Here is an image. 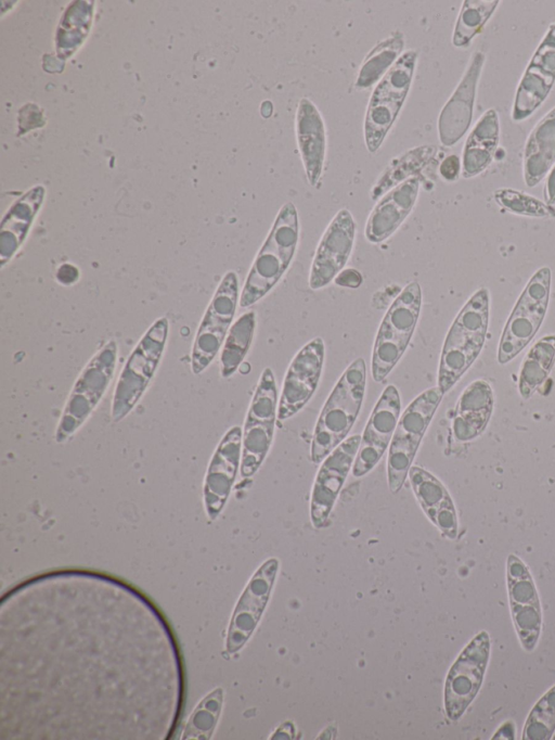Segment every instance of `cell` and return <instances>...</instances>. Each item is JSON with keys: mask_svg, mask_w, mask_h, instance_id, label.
<instances>
[{"mask_svg": "<svg viewBox=\"0 0 555 740\" xmlns=\"http://www.w3.org/2000/svg\"><path fill=\"white\" fill-rule=\"evenodd\" d=\"M299 240L296 206L285 203L278 212L271 229L246 276L240 306L247 308L263 298L288 270Z\"/></svg>", "mask_w": 555, "mask_h": 740, "instance_id": "cell-1", "label": "cell"}, {"mask_svg": "<svg viewBox=\"0 0 555 740\" xmlns=\"http://www.w3.org/2000/svg\"><path fill=\"white\" fill-rule=\"evenodd\" d=\"M366 384L363 358L354 359L330 393L318 418L310 447V458L322 462L351 431L360 413Z\"/></svg>", "mask_w": 555, "mask_h": 740, "instance_id": "cell-2", "label": "cell"}, {"mask_svg": "<svg viewBox=\"0 0 555 740\" xmlns=\"http://www.w3.org/2000/svg\"><path fill=\"white\" fill-rule=\"evenodd\" d=\"M489 323V292H475L453 320L442 345L438 387L448 393L479 356Z\"/></svg>", "mask_w": 555, "mask_h": 740, "instance_id": "cell-3", "label": "cell"}, {"mask_svg": "<svg viewBox=\"0 0 555 740\" xmlns=\"http://www.w3.org/2000/svg\"><path fill=\"white\" fill-rule=\"evenodd\" d=\"M422 301V288L412 281L387 309L372 350L371 374L375 382H383L405 353L420 318Z\"/></svg>", "mask_w": 555, "mask_h": 740, "instance_id": "cell-4", "label": "cell"}, {"mask_svg": "<svg viewBox=\"0 0 555 740\" xmlns=\"http://www.w3.org/2000/svg\"><path fill=\"white\" fill-rule=\"evenodd\" d=\"M418 52L401 54L374 87L366 107L363 133L366 149L375 153L392 127L409 93Z\"/></svg>", "mask_w": 555, "mask_h": 740, "instance_id": "cell-5", "label": "cell"}, {"mask_svg": "<svg viewBox=\"0 0 555 740\" xmlns=\"http://www.w3.org/2000/svg\"><path fill=\"white\" fill-rule=\"evenodd\" d=\"M443 395L438 386L427 388L417 395L400 416L387 456V482L392 494H397L403 486Z\"/></svg>", "mask_w": 555, "mask_h": 740, "instance_id": "cell-6", "label": "cell"}, {"mask_svg": "<svg viewBox=\"0 0 555 740\" xmlns=\"http://www.w3.org/2000/svg\"><path fill=\"white\" fill-rule=\"evenodd\" d=\"M168 320L158 318L141 337L117 380L112 417L120 420L145 392L163 355L168 335Z\"/></svg>", "mask_w": 555, "mask_h": 740, "instance_id": "cell-7", "label": "cell"}, {"mask_svg": "<svg viewBox=\"0 0 555 740\" xmlns=\"http://www.w3.org/2000/svg\"><path fill=\"white\" fill-rule=\"evenodd\" d=\"M551 290V269L541 267L530 278L503 329L498 361L514 359L533 339L545 317Z\"/></svg>", "mask_w": 555, "mask_h": 740, "instance_id": "cell-8", "label": "cell"}, {"mask_svg": "<svg viewBox=\"0 0 555 740\" xmlns=\"http://www.w3.org/2000/svg\"><path fill=\"white\" fill-rule=\"evenodd\" d=\"M278 387L274 373L266 368L257 383L242 436V477L253 476L271 447L278 418Z\"/></svg>", "mask_w": 555, "mask_h": 740, "instance_id": "cell-9", "label": "cell"}, {"mask_svg": "<svg viewBox=\"0 0 555 740\" xmlns=\"http://www.w3.org/2000/svg\"><path fill=\"white\" fill-rule=\"evenodd\" d=\"M116 356V343L108 341L83 368L65 405L56 431L59 442L72 435L95 408L112 380Z\"/></svg>", "mask_w": 555, "mask_h": 740, "instance_id": "cell-10", "label": "cell"}, {"mask_svg": "<svg viewBox=\"0 0 555 740\" xmlns=\"http://www.w3.org/2000/svg\"><path fill=\"white\" fill-rule=\"evenodd\" d=\"M490 654V635L481 630L465 646L449 669L444 685V710L449 719H460L477 697Z\"/></svg>", "mask_w": 555, "mask_h": 740, "instance_id": "cell-11", "label": "cell"}, {"mask_svg": "<svg viewBox=\"0 0 555 740\" xmlns=\"http://www.w3.org/2000/svg\"><path fill=\"white\" fill-rule=\"evenodd\" d=\"M238 302V278L230 270L222 277L198 327L191 358L195 374L203 372L219 352Z\"/></svg>", "mask_w": 555, "mask_h": 740, "instance_id": "cell-12", "label": "cell"}, {"mask_svg": "<svg viewBox=\"0 0 555 740\" xmlns=\"http://www.w3.org/2000/svg\"><path fill=\"white\" fill-rule=\"evenodd\" d=\"M506 586L516 635L524 650L531 652L542 633V605L528 566L514 553L506 560Z\"/></svg>", "mask_w": 555, "mask_h": 740, "instance_id": "cell-13", "label": "cell"}, {"mask_svg": "<svg viewBox=\"0 0 555 740\" xmlns=\"http://www.w3.org/2000/svg\"><path fill=\"white\" fill-rule=\"evenodd\" d=\"M325 357L324 341L317 336L305 344L291 361L278 405V419L299 412L318 388Z\"/></svg>", "mask_w": 555, "mask_h": 740, "instance_id": "cell-14", "label": "cell"}, {"mask_svg": "<svg viewBox=\"0 0 555 740\" xmlns=\"http://www.w3.org/2000/svg\"><path fill=\"white\" fill-rule=\"evenodd\" d=\"M356 222L347 208L339 209L317 246L308 284L313 291L327 286L343 271L354 245Z\"/></svg>", "mask_w": 555, "mask_h": 740, "instance_id": "cell-15", "label": "cell"}, {"mask_svg": "<svg viewBox=\"0 0 555 740\" xmlns=\"http://www.w3.org/2000/svg\"><path fill=\"white\" fill-rule=\"evenodd\" d=\"M401 411L398 388L389 384L376 401L361 436L352 475L361 477L378 463L389 448Z\"/></svg>", "mask_w": 555, "mask_h": 740, "instance_id": "cell-16", "label": "cell"}, {"mask_svg": "<svg viewBox=\"0 0 555 740\" xmlns=\"http://www.w3.org/2000/svg\"><path fill=\"white\" fill-rule=\"evenodd\" d=\"M360 441L359 434L347 437L322 461L310 499V519L315 528L326 524L336 498L353 465Z\"/></svg>", "mask_w": 555, "mask_h": 740, "instance_id": "cell-17", "label": "cell"}, {"mask_svg": "<svg viewBox=\"0 0 555 740\" xmlns=\"http://www.w3.org/2000/svg\"><path fill=\"white\" fill-rule=\"evenodd\" d=\"M555 82V22L535 49L516 90L512 119L525 120L541 106Z\"/></svg>", "mask_w": 555, "mask_h": 740, "instance_id": "cell-18", "label": "cell"}, {"mask_svg": "<svg viewBox=\"0 0 555 740\" xmlns=\"http://www.w3.org/2000/svg\"><path fill=\"white\" fill-rule=\"evenodd\" d=\"M279 570V561L263 562L248 582L234 610L227 637V651L237 652L249 639L267 605Z\"/></svg>", "mask_w": 555, "mask_h": 740, "instance_id": "cell-19", "label": "cell"}, {"mask_svg": "<svg viewBox=\"0 0 555 740\" xmlns=\"http://www.w3.org/2000/svg\"><path fill=\"white\" fill-rule=\"evenodd\" d=\"M486 56L475 51L463 77L446 102L438 117V135L441 144L454 145L468 130L472 119L476 90Z\"/></svg>", "mask_w": 555, "mask_h": 740, "instance_id": "cell-20", "label": "cell"}, {"mask_svg": "<svg viewBox=\"0 0 555 740\" xmlns=\"http://www.w3.org/2000/svg\"><path fill=\"white\" fill-rule=\"evenodd\" d=\"M242 429L231 428L219 443L209 463L204 485L207 513L215 519L222 510L242 458Z\"/></svg>", "mask_w": 555, "mask_h": 740, "instance_id": "cell-21", "label": "cell"}, {"mask_svg": "<svg viewBox=\"0 0 555 740\" xmlns=\"http://www.w3.org/2000/svg\"><path fill=\"white\" fill-rule=\"evenodd\" d=\"M420 183L418 176L409 178L377 201L364 228L365 239L370 243H382L398 230L415 206Z\"/></svg>", "mask_w": 555, "mask_h": 740, "instance_id": "cell-22", "label": "cell"}, {"mask_svg": "<svg viewBox=\"0 0 555 740\" xmlns=\"http://www.w3.org/2000/svg\"><path fill=\"white\" fill-rule=\"evenodd\" d=\"M295 132L307 180L312 187H317L324 169L326 128L317 105L305 97L297 105Z\"/></svg>", "mask_w": 555, "mask_h": 740, "instance_id": "cell-23", "label": "cell"}, {"mask_svg": "<svg viewBox=\"0 0 555 740\" xmlns=\"http://www.w3.org/2000/svg\"><path fill=\"white\" fill-rule=\"evenodd\" d=\"M412 490L430 522L449 539L459 532L456 510L444 485L430 472L412 465L409 471Z\"/></svg>", "mask_w": 555, "mask_h": 740, "instance_id": "cell-24", "label": "cell"}, {"mask_svg": "<svg viewBox=\"0 0 555 740\" xmlns=\"http://www.w3.org/2000/svg\"><path fill=\"white\" fill-rule=\"evenodd\" d=\"M494 405L490 384L475 380L462 392L452 421L453 435L459 442H469L486 429Z\"/></svg>", "mask_w": 555, "mask_h": 740, "instance_id": "cell-25", "label": "cell"}, {"mask_svg": "<svg viewBox=\"0 0 555 740\" xmlns=\"http://www.w3.org/2000/svg\"><path fill=\"white\" fill-rule=\"evenodd\" d=\"M500 140L499 114L486 111L467 137L462 156V176L472 178L486 170L493 161Z\"/></svg>", "mask_w": 555, "mask_h": 740, "instance_id": "cell-26", "label": "cell"}, {"mask_svg": "<svg viewBox=\"0 0 555 740\" xmlns=\"http://www.w3.org/2000/svg\"><path fill=\"white\" fill-rule=\"evenodd\" d=\"M555 165V106L533 127L524 150V179L538 184Z\"/></svg>", "mask_w": 555, "mask_h": 740, "instance_id": "cell-27", "label": "cell"}, {"mask_svg": "<svg viewBox=\"0 0 555 740\" xmlns=\"http://www.w3.org/2000/svg\"><path fill=\"white\" fill-rule=\"evenodd\" d=\"M43 195L42 187L33 188L12 205L3 218L0 241L1 267L14 256L23 243Z\"/></svg>", "mask_w": 555, "mask_h": 740, "instance_id": "cell-28", "label": "cell"}, {"mask_svg": "<svg viewBox=\"0 0 555 740\" xmlns=\"http://www.w3.org/2000/svg\"><path fill=\"white\" fill-rule=\"evenodd\" d=\"M436 152L437 148L435 145L423 144L392 158L372 187L370 192L371 199L376 201L399 183L418 176L420 171L433 161Z\"/></svg>", "mask_w": 555, "mask_h": 740, "instance_id": "cell-29", "label": "cell"}, {"mask_svg": "<svg viewBox=\"0 0 555 740\" xmlns=\"http://www.w3.org/2000/svg\"><path fill=\"white\" fill-rule=\"evenodd\" d=\"M403 48L404 35L400 30L391 31L385 39L377 42L364 56L354 87L358 90H364L378 82L401 56Z\"/></svg>", "mask_w": 555, "mask_h": 740, "instance_id": "cell-30", "label": "cell"}, {"mask_svg": "<svg viewBox=\"0 0 555 740\" xmlns=\"http://www.w3.org/2000/svg\"><path fill=\"white\" fill-rule=\"evenodd\" d=\"M555 363V335L541 337L527 353L519 372L518 390L528 399L547 379Z\"/></svg>", "mask_w": 555, "mask_h": 740, "instance_id": "cell-31", "label": "cell"}, {"mask_svg": "<svg viewBox=\"0 0 555 740\" xmlns=\"http://www.w3.org/2000/svg\"><path fill=\"white\" fill-rule=\"evenodd\" d=\"M256 312H244L231 326L222 348L220 365L221 375L231 377L244 360L254 336Z\"/></svg>", "mask_w": 555, "mask_h": 740, "instance_id": "cell-32", "label": "cell"}, {"mask_svg": "<svg viewBox=\"0 0 555 740\" xmlns=\"http://www.w3.org/2000/svg\"><path fill=\"white\" fill-rule=\"evenodd\" d=\"M499 3L500 1L498 0L464 1L453 30V46L456 48H467L475 36L480 34Z\"/></svg>", "mask_w": 555, "mask_h": 740, "instance_id": "cell-33", "label": "cell"}, {"mask_svg": "<svg viewBox=\"0 0 555 740\" xmlns=\"http://www.w3.org/2000/svg\"><path fill=\"white\" fill-rule=\"evenodd\" d=\"M555 733V685L533 705L525 722L522 740H550Z\"/></svg>", "mask_w": 555, "mask_h": 740, "instance_id": "cell-34", "label": "cell"}, {"mask_svg": "<svg viewBox=\"0 0 555 740\" xmlns=\"http://www.w3.org/2000/svg\"><path fill=\"white\" fill-rule=\"evenodd\" d=\"M222 705V690H214L194 710L183 731L182 739H203L211 737Z\"/></svg>", "mask_w": 555, "mask_h": 740, "instance_id": "cell-35", "label": "cell"}, {"mask_svg": "<svg viewBox=\"0 0 555 740\" xmlns=\"http://www.w3.org/2000/svg\"><path fill=\"white\" fill-rule=\"evenodd\" d=\"M495 202L505 210L528 217H555V208L532 195L513 189H498L494 192Z\"/></svg>", "mask_w": 555, "mask_h": 740, "instance_id": "cell-36", "label": "cell"}, {"mask_svg": "<svg viewBox=\"0 0 555 740\" xmlns=\"http://www.w3.org/2000/svg\"><path fill=\"white\" fill-rule=\"evenodd\" d=\"M460 170V158L455 154L448 155L439 166L440 176L447 181L456 180L459 178Z\"/></svg>", "mask_w": 555, "mask_h": 740, "instance_id": "cell-37", "label": "cell"}, {"mask_svg": "<svg viewBox=\"0 0 555 740\" xmlns=\"http://www.w3.org/2000/svg\"><path fill=\"white\" fill-rule=\"evenodd\" d=\"M335 282L340 286L356 289L362 283V276L356 269H347L335 278Z\"/></svg>", "mask_w": 555, "mask_h": 740, "instance_id": "cell-38", "label": "cell"}, {"mask_svg": "<svg viewBox=\"0 0 555 740\" xmlns=\"http://www.w3.org/2000/svg\"><path fill=\"white\" fill-rule=\"evenodd\" d=\"M544 200L545 203L552 205L555 203V165L550 171L545 187H544Z\"/></svg>", "mask_w": 555, "mask_h": 740, "instance_id": "cell-39", "label": "cell"}, {"mask_svg": "<svg viewBox=\"0 0 555 740\" xmlns=\"http://www.w3.org/2000/svg\"><path fill=\"white\" fill-rule=\"evenodd\" d=\"M516 729L513 722L507 720L494 732L492 739H515Z\"/></svg>", "mask_w": 555, "mask_h": 740, "instance_id": "cell-40", "label": "cell"}]
</instances>
